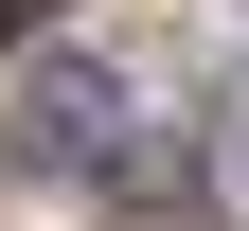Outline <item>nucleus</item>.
Segmentation results:
<instances>
[{
	"instance_id": "3",
	"label": "nucleus",
	"mask_w": 249,
	"mask_h": 231,
	"mask_svg": "<svg viewBox=\"0 0 249 231\" xmlns=\"http://www.w3.org/2000/svg\"><path fill=\"white\" fill-rule=\"evenodd\" d=\"M36 18H53V0H0V36H36Z\"/></svg>"
},
{
	"instance_id": "1",
	"label": "nucleus",
	"mask_w": 249,
	"mask_h": 231,
	"mask_svg": "<svg viewBox=\"0 0 249 231\" xmlns=\"http://www.w3.org/2000/svg\"><path fill=\"white\" fill-rule=\"evenodd\" d=\"M124 142H142V89H124V71H89V53H53V71H36V160L107 178Z\"/></svg>"
},
{
	"instance_id": "2",
	"label": "nucleus",
	"mask_w": 249,
	"mask_h": 231,
	"mask_svg": "<svg viewBox=\"0 0 249 231\" xmlns=\"http://www.w3.org/2000/svg\"><path fill=\"white\" fill-rule=\"evenodd\" d=\"M107 231H231V213H213L196 178H124V195H107Z\"/></svg>"
}]
</instances>
